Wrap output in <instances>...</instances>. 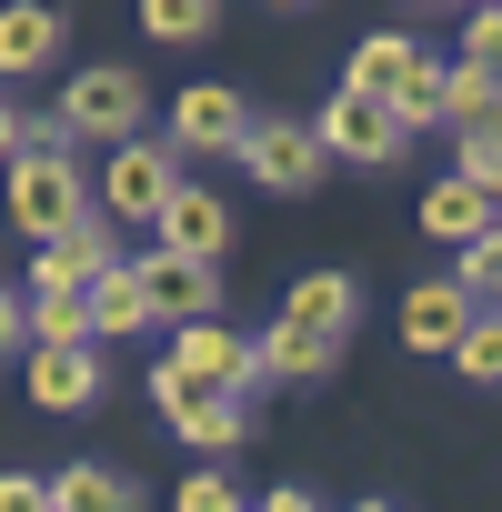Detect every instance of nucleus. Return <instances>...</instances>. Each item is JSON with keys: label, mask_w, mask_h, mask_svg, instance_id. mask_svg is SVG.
<instances>
[{"label": "nucleus", "mask_w": 502, "mask_h": 512, "mask_svg": "<svg viewBox=\"0 0 502 512\" xmlns=\"http://www.w3.org/2000/svg\"><path fill=\"white\" fill-rule=\"evenodd\" d=\"M462 181H482V191L502 201V141H492V131H462Z\"/></svg>", "instance_id": "obj_28"}, {"label": "nucleus", "mask_w": 502, "mask_h": 512, "mask_svg": "<svg viewBox=\"0 0 502 512\" xmlns=\"http://www.w3.org/2000/svg\"><path fill=\"white\" fill-rule=\"evenodd\" d=\"M282 11H302V0H282Z\"/></svg>", "instance_id": "obj_37"}, {"label": "nucleus", "mask_w": 502, "mask_h": 512, "mask_svg": "<svg viewBox=\"0 0 502 512\" xmlns=\"http://www.w3.org/2000/svg\"><path fill=\"white\" fill-rule=\"evenodd\" d=\"M412 61H422V41H412V31H372V41L352 51V91H382V101H392V91L412 81Z\"/></svg>", "instance_id": "obj_19"}, {"label": "nucleus", "mask_w": 502, "mask_h": 512, "mask_svg": "<svg viewBox=\"0 0 502 512\" xmlns=\"http://www.w3.org/2000/svg\"><path fill=\"white\" fill-rule=\"evenodd\" d=\"M462 292H472V302H502V221H482V231L462 241Z\"/></svg>", "instance_id": "obj_25"}, {"label": "nucleus", "mask_w": 502, "mask_h": 512, "mask_svg": "<svg viewBox=\"0 0 502 512\" xmlns=\"http://www.w3.org/2000/svg\"><path fill=\"white\" fill-rule=\"evenodd\" d=\"M312 131H322V151H332V161H402V151H412L402 111H392L382 91H352V81L322 101V121H312Z\"/></svg>", "instance_id": "obj_2"}, {"label": "nucleus", "mask_w": 502, "mask_h": 512, "mask_svg": "<svg viewBox=\"0 0 502 512\" xmlns=\"http://www.w3.org/2000/svg\"><path fill=\"white\" fill-rule=\"evenodd\" d=\"M352 512H392V502H352Z\"/></svg>", "instance_id": "obj_36"}, {"label": "nucleus", "mask_w": 502, "mask_h": 512, "mask_svg": "<svg viewBox=\"0 0 502 512\" xmlns=\"http://www.w3.org/2000/svg\"><path fill=\"white\" fill-rule=\"evenodd\" d=\"M282 312H292V322H312V332H332V342H342V332H352V322H362V282H352V272H302V282H292V302H282Z\"/></svg>", "instance_id": "obj_16"}, {"label": "nucleus", "mask_w": 502, "mask_h": 512, "mask_svg": "<svg viewBox=\"0 0 502 512\" xmlns=\"http://www.w3.org/2000/svg\"><path fill=\"white\" fill-rule=\"evenodd\" d=\"M392 111H402V131H432V121L452 111V61H432V51H422V61H412V81L392 91Z\"/></svg>", "instance_id": "obj_21"}, {"label": "nucleus", "mask_w": 502, "mask_h": 512, "mask_svg": "<svg viewBox=\"0 0 502 512\" xmlns=\"http://www.w3.org/2000/svg\"><path fill=\"white\" fill-rule=\"evenodd\" d=\"M31 402L41 412H91L101 402V352L91 342H31Z\"/></svg>", "instance_id": "obj_9"}, {"label": "nucleus", "mask_w": 502, "mask_h": 512, "mask_svg": "<svg viewBox=\"0 0 502 512\" xmlns=\"http://www.w3.org/2000/svg\"><path fill=\"white\" fill-rule=\"evenodd\" d=\"M11 151H21V111H11V101H0V161H11Z\"/></svg>", "instance_id": "obj_33"}, {"label": "nucleus", "mask_w": 502, "mask_h": 512, "mask_svg": "<svg viewBox=\"0 0 502 512\" xmlns=\"http://www.w3.org/2000/svg\"><path fill=\"white\" fill-rule=\"evenodd\" d=\"M0 512H51V482L41 472H0Z\"/></svg>", "instance_id": "obj_30"}, {"label": "nucleus", "mask_w": 502, "mask_h": 512, "mask_svg": "<svg viewBox=\"0 0 502 512\" xmlns=\"http://www.w3.org/2000/svg\"><path fill=\"white\" fill-rule=\"evenodd\" d=\"M51 512H141V482H121L111 462H71L51 482Z\"/></svg>", "instance_id": "obj_18"}, {"label": "nucleus", "mask_w": 502, "mask_h": 512, "mask_svg": "<svg viewBox=\"0 0 502 512\" xmlns=\"http://www.w3.org/2000/svg\"><path fill=\"white\" fill-rule=\"evenodd\" d=\"M21 342H91L81 292H31V302H21Z\"/></svg>", "instance_id": "obj_22"}, {"label": "nucleus", "mask_w": 502, "mask_h": 512, "mask_svg": "<svg viewBox=\"0 0 502 512\" xmlns=\"http://www.w3.org/2000/svg\"><path fill=\"white\" fill-rule=\"evenodd\" d=\"M482 221H502V201H492L482 181H462V171H452V181H432V191H422V231H432V241H472Z\"/></svg>", "instance_id": "obj_15"}, {"label": "nucleus", "mask_w": 502, "mask_h": 512, "mask_svg": "<svg viewBox=\"0 0 502 512\" xmlns=\"http://www.w3.org/2000/svg\"><path fill=\"white\" fill-rule=\"evenodd\" d=\"M472 11H492V0H472Z\"/></svg>", "instance_id": "obj_38"}, {"label": "nucleus", "mask_w": 502, "mask_h": 512, "mask_svg": "<svg viewBox=\"0 0 502 512\" xmlns=\"http://www.w3.org/2000/svg\"><path fill=\"white\" fill-rule=\"evenodd\" d=\"M11 352H21V302L0 292V362H11Z\"/></svg>", "instance_id": "obj_31"}, {"label": "nucleus", "mask_w": 502, "mask_h": 512, "mask_svg": "<svg viewBox=\"0 0 502 512\" xmlns=\"http://www.w3.org/2000/svg\"><path fill=\"white\" fill-rule=\"evenodd\" d=\"M462 322H472V292H462V282H422V292L402 302V342H412V352H452Z\"/></svg>", "instance_id": "obj_17"}, {"label": "nucleus", "mask_w": 502, "mask_h": 512, "mask_svg": "<svg viewBox=\"0 0 502 512\" xmlns=\"http://www.w3.org/2000/svg\"><path fill=\"white\" fill-rule=\"evenodd\" d=\"M262 512H322V502H312V492H302V482H282V492H272V502H262Z\"/></svg>", "instance_id": "obj_32"}, {"label": "nucleus", "mask_w": 502, "mask_h": 512, "mask_svg": "<svg viewBox=\"0 0 502 512\" xmlns=\"http://www.w3.org/2000/svg\"><path fill=\"white\" fill-rule=\"evenodd\" d=\"M171 362H181L191 382H211V392H251V372H262V352H251L241 332H221L211 312H201V322H181V342H171Z\"/></svg>", "instance_id": "obj_8"}, {"label": "nucleus", "mask_w": 502, "mask_h": 512, "mask_svg": "<svg viewBox=\"0 0 502 512\" xmlns=\"http://www.w3.org/2000/svg\"><path fill=\"white\" fill-rule=\"evenodd\" d=\"M221 21V0H141V31L151 41H201Z\"/></svg>", "instance_id": "obj_24"}, {"label": "nucleus", "mask_w": 502, "mask_h": 512, "mask_svg": "<svg viewBox=\"0 0 502 512\" xmlns=\"http://www.w3.org/2000/svg\"><path fill=\"white\" fill-rule=\"evenodd\" d=\"M492 101H502V81H482V71H462V61H452V111H442V121H452V131H482V121H492Z\"/></svg>", "instance_id": "obj_26"}, {"label": "nucleus", "mask_w": 502, "mask_h": 512, "mask_svg": "<svg viewBox=\"0 0 502 512\" xmlns=\"http://www.w3.org/2000/svg\"><path fill=\"white\" fill-rule=\"evenodd\" d=\"M101 272H111V231H101V221H71V231H51V241H41L31 292H91Z\"/></svg>", "instance_id": "obj_13"}, {"label": "nucleus", "mask_w": 502, "mask_h": 512, "mask_svg": "<svg viewBox=\"0 0 502 512\" xmlns=\"http://www.w3.org/2000/svg\"><path fill=\"white\" fill-rule=\"evenodd\" d=\"M241 161H251V181H262V191H312L322 181V131H302V121H251L241 141H231Z\"/></svg>", "instance_id": "obj_7"}, {"label": "nucleus", "mask_w": 502, "mask_h": 512, "mask_svg": "<svg viewBox=\"0 0 502 512\" xmlns=\"http://www.w3.org/2000/svg\"><path fill=\"white\" fill-rule=\"evenodd\" d=\"M452 362H462L472 382H502V312H472V322L452 332Z\"/></svg>", "instance_id": "obj_23"}, {"label": "nucleus", "mask_w": 502, "mask_h": 512, "mask_svg": "<svg viewBox=\"0 0 502 512\" xmlns=\"http://www.w3.org/2000/svg\"><path fill=\"white\" fill-rule=\"evenodd\" d=\"M131 282H141V312L151 322H201L221 302V262H191V251H161V241L131 262Z\"/></svg>", "instance_id": "obj_5"}, {"label": "nucleus", "mask_w": 502, "mask_h": 512, "mask_svg": "<svg viewBox=\"0 0 502 512\" xmlns=\"http://www.w3.org/2000/svg\"><path fill=\"white\" fill-rule=\"evenodd\" d=\"M462 71L502 81V0H492V11H472V31H462Z\"/></svg>", "instance_id": "obj_27"}, {"label": "nucleus", "mask_w": 502, "mask_h": 512, "mask_svg": "<svg viewBox=\"0 0 502 512\" xmlns=\"http://www.w3.org/2000/svg\"><path fill=\"white\" fill-rule=\"evenodd\" d=\"M81 312H91V342H101V332H141V322H151V312H141V282H131V262H111V272L81 292Z\"/></svg>", "instance_id": "obj_20"}, {"label": "nucleus", "mask_w": 502, "mask_h": 512, "mask_svg": "<svg viewBox=\"0 0 502 512\" xmlns=\"http://www.w3.org/2000/svg\"><path fill=\"white\" fill-rule=\"evenodd\" d=\"M61 131H71V141H131V131H141V71L101 61V71L61 81Z\"/></svg>", "instance_id": "obj_4"}, {"label": "nucleus", "mask_w": 502, "mask_h": 512, "mask_svg": "<svg viewBox=\"0 0 502 512\" xmlns=\"http://www.w3.org/2000/svg\"><path fill=\"white\" fill-rule=\"evenodd\" d=\"M151 402H161V412H171V432H181V442H201V452H231V442L251 432L241 392H211V382H191L181 362H151Z\"/></svg>", "instance_id": "obj_3"}, {"label": "nucleus", "mask_w": 502, "mask_h": 512, "mask_svg": "<svg viewBox=\"0 0 502 512\" xmlns=\"http://www.w3.org/2000/svg\"><path fill=\"white\" fill-rule=\"evenodd\" d=\"M241 131H251V111H241L231 81H191L181 111H171V141H181V151H231Z\"/></svg>", "instance_id": "obj_12"}, {"label": "nucleus", "mask_w": 502, "mask_h": 512, "mask_svg": "<svg viewBox=\"0 0 502 512\" xmlns=\"http://www.w3.org/2000/svg\"><path fill=\"white\" fill-rule=\"evenodd\" d=\"M412 11H462V0H412Z\"/></svg>", "instance_id": "obj_34"}, {"label": "nucleus", "mask_w": 502, "mask_h": 512, "mask_svg": "<svg viewBox=\"0 0 502 512\" xmlns=\"http://www.w3.org/2000/svg\"><path fill=\"white\" fill-rule=\"evenodd\" d=\"M151 241H161V251H191V262H221V241H231V211H221L211 191H191V181H181V191L151 211Z\"/></svg>", "instance_id": "obj_11"}, {"label": "nucleus", "mask_w": 502, "mask_h": 512, "mask_svg": "<svg viewBox=\"0 0 502 512\" xmlns=\"http://www.w3.org/2000/svg\"><path fill=\"white\" fill-rule=\"evenodd\" d=\"M251 352H262V372H282V382H322V372L342 362V342H332V332H312V322H292V312H282L262 342H251Z\"/></svg>", "instance_id": "obj_14"}, {"label": "nucleus", "mask_w": 502, "mask_h": 512, "mask_svg": "<svg viewBox=\"0 0 502 512\" xmlns=\"http://www.w3.org/2000/svg\"><path fill=\"white\" fill-rule=\"evenodd\" d=\"M61 61V0H0V81H31Z\"/></svg>", "instance_id": "obj_10"}, {"label": "nucleus", "mask_w": 502, "mask_h": 512, "mask_svg": "<svg viewBox=\"0 0 502 512\" xmlns=\"http://www.w3.org/2000/svg\"><path fill=\"white\" fill-rule=\"evenodd\" d=\"M482 131H492V141H502V101H492V121H482Z\"/></svg>", "instance_id": "obj_35"}, {"label": "nucleus", "mask_w": 502, "mask_h": 512, "mask_svg": "<svg viewBox=\"0 0 502 512\" xmlns=\"http://www.w3.org/2000/svg\"><path fill=\"white\" fill-rule=\"evenodd\" d=\"M181 512H241V492H231L221 472H191V482H181Z\"/></svg>", "instance_id": "obj_29"}, {"label": "nucleus", "mask_w": 502, "mask_h": 512, "mask_svg": "<svg viewBox=\"0 0 502 512\" xmlns=\"http://www.w3.org/2000/svg\"><path fill=\"white\" fill-rule=\"evenodd\" d=\"M11 221H21L31 241H51V231L91 221V191H81V161H71V151H11Z\"/></svg>", "instance_id": "obj_1"}, {"label": "nucleus", "mask_w": 502, "mask_h": 512, "mask_svg": "<svg viewBox=\"0 0 502 512\" xmlns=\"http://www.w3.org/2000/svg\"><path fill=\"white\" fill-rule=\"evenodd\" d=\"M171 191H181V141H141V131H131V141L111 151V171H101V201H111L121 221H151Z\"/></svg>", "instance_id": "obj_6"}]
</instances>
